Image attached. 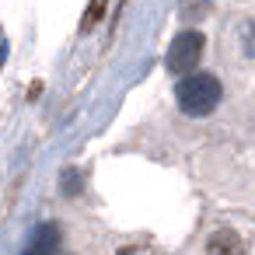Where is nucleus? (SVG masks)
<instances>
[{"instance_id":"nucleus-1","label":"nucleus","mask_w":255,"mask_h":255,"mask_svg":"<svg viewBox=\"0 0 255 255\" xmlns=\"http://www.w3.org/2000/svg\"><path fill=\"white\" fill-rule=\"evenodd\" d=\"M220 95H224V88H220V81L213 77V74H185L182 81H178V88H175V98H178V109L185 112V116H210L217 105H220Z\"/></svg>"},{"instance_id":"nucleus-2","label":"nucleus","mask_w":255,"mask_h":255,"mask_svg":"<svg viewBox=\"0 0 255 255\" xmlns=\"http://www.w3.org/2000/svg\"><path fill=\"white\" fill-rule=\"evenodd\" d=\"M199 56H203V35H199L196 28H185V32H178V35L171 39L164 63H168V70H175V74H189V70H196Z\"/></svg>"},{"instance_id":"nucleus-3","label":"nucleus","mask_w":255,"mask_h":255,"mask_svg":"<svg viewBox=\"0 0 255 255\" xmlns=\"http://www.w3.org/2000/svg\"><path fill=\"white\" fill-rule=\"evenodd\" d=\"M56 248H60V227L56 224L35 227L32 241H28V252H56Z\"/></svg>"},{"instance_id":"nucleus-4","label":"nucleus","mask_w":255,"mask_h":255,"mask_svg":"<svg viewBox=\"0 0 255 255\" xmlns=\"http://www.w3.org/2000/svg\"><path fill=\"white\" fill-rule=\"evenodd\" d=\"M206 248H210V252H241V241L234 238V231H220Z\"/></svg>"},{"instance_id":"nucleus-5","label":"nucleus","mask_w":255,"mask_h":255,"mask_svg":"<svg viewBox=\"0 0 255 255\" xmlns=\"http://www.w3.org/2000/svg\"><path fill=\"white\" fill-rule=\"evenodd\" d=\"M105 4H109V0H91V4H88V14H84V21H81V28L88 32L95 21H102V14H105Z\"/></svg>"},{"instance_id":"nucleus-6","label":"nucleus","mask_w":255,"mask_h":255,"mask_svg":"<svg viewBox=\"0 0 255 255\" xmlns=\"http://www.w3.org/2000/svg\"><path fill=\"white\" fill-rule=\"evenodd\" d=\"M63 192H81V175L77 171H63Z\"/></svg>"},{"instance_id":"nucleus-7","label":"nucleus","mask_w":255,"mask_h":255,"mask_svg":"<svg viewBox=\"0 0 255 255\" xmlns=\"http://www.w3.org/2000/svg\"><path fill=\"white\" fill-rule=\"evenodd\" d=\"M245 32H248V35H245V46H248V56H255V21H252V25H248Z\"/></svg>"},{"instance_id":"nucleus-8","label":"nucleus","mask_w":255,"mask_h":255,"mask_svg":"<svg viewBox=\"0 0 255 255\" xmlns=\"http://www.w3.org/2000/svg\"><path fill=\"white\" fill-rule=\"evenodd\" d=\"M0 67H4V49H0Z\"/></svg>"}]
</instances>
